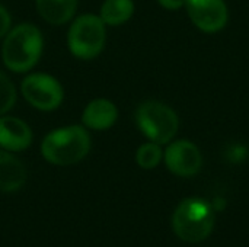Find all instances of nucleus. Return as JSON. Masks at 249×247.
<instances>
[{"mask_svg": "<svg viewBox=\"0 0 249 247\" xmlns=\"http://www.w3.org/2000/svg\"><path fill=\"white\" fill-rule=\"evenodd\" d=\"M32 130L20 118L3 115L0 116V148L19 153L32 144Z\"/></svg>", "mask_w": 249, "mask_h": 247, "instance_id": "1a4fd4ad", "label": "nucleus"}, {"mask_svg": "<svg viewBox=\"0 0 249 247\" xmlns=\"http://www.w3.org/2000/svg\"><path fill=\"white\" fill-rule=\"evenodd\" d=\"M185 9L191 22L206 33L222 31L229 20L225 0H185Z\"/></svg>", "mask_w": 249, "mask_h": 247, "instance_id": "6e6552de", "label": "nucleus"}, {"mask_svg": "<svg viewBox=\"0 0 249 247\" xmlns=\"http://www.w3.org/2000/svg\"><path fill=\"white\" fill-rule=\"evenodd\" d=\"M163 162L171 173L179 178H191L203 167V154L190 140L171 141L163 151Z\"/></svg>", "mask_w": 249, "mask_h": 247, "instance_id": "0eeeda50", "label": "nucleus"}, {"mask_svg": "<svg viewBox=\"0 0 249 247\" xmlns=\"http://www.w3.org/2000/svg\"><path fill=\"white\" fill-rule=\"evenodd\" d=\"M44 51V38L32 23H19L6 33L1 45V60L13 73H28L39 61Z\"/></svg>", "mask_w": 249, "mask_h": 247, "instance_id": "f257e3e1", "label": "nucleus"}, {"mask_svg": "<svg viewBox=\"0 0 249 247\" xmlns=\"http://www.w3.org/2000/svg\"><path fill=\"white\" fill-rule=\"evenodd\" d=\"M216 223L213 207L201 198H187L172 215L175 234L187 243H198L210 236Z\"/></svg>", "mask_w": 249, "mask_h": 247, "instance_id": "7ed1b4c3", "label": "nucleus"}, {"mask_svg": "<svg viewBox=\"0 0 249 247\" xmlns=\"http://www.w3.org/2000/svg\"><path fill=\"white\" fill-rule=\"evenodd\" d=\"M133 0H105L99 9V17L108 26H120L134 15Z\"/></svg>", "mask_w": 249, "mask_h": 247, "instance_id": "ddd939ff", "label": "nucleus"}, {"mask_svg": "<svg viewBox=\"0 0 249 247\" xmlns=\"http://www.w3.org/2000/svg\"><path fill=\"white\" fill-rule=\"evenodd\" d=\"M16 87L7 74L0 71V116L7 115V112L16 103Z\"/></svg>", "mask_w": 249, "mask_h": 247, "instance_id": "2eb2a0df", "label": "nucleus"}, {"mask_svg": "<svg viewBox=\"0 0 249 247\" xmlns=\"http://www.w3.org/2000/svg\"><path fill=\"white\" fill-rule=\"evenodd\" d=\"M162 160H163V151L160 144L158 143L147 141L142 144L136 151V163L139 165V167L144 170H152L158 167Z\"/></svg>", "mask_w": 249, "mask_h": 247, "instance_id": "4468645a", "label": "nucleus"}, {"mask_svg": "<svg viewBox=\"0 0 249 247\" xmlns=\"http://www.w3.org/2000/svg\"><path fill=\"white\" fill-rule=\"evenodd\" d=\"M26 182L25 165L10 151L0 148V192L12 194L23 188Z\"/></svg>", "mask_w": 249, "mask_h": 247, "instance_id": "9b49d317", "label": "nucleus"}, {"mask_svg": "<svg viewBox=\"0 0 249 247\" xmlns=\"http://www.w3.org/2000/svg\"><path fill=\"white\" fill-rule=\"evenodd\" d=\"M92 141L83 125H66L50 131L41 141V156L54 166H73L90 151Z\"/></svg>", "mask_w": 249, "mask_h": 247, "instance_id": "f03ea898", "label": "nucleus"}, {"mask_svg": "<svg viewBox=\"0 0 249 247\" xmlns=\"http://www.w3.org/2000/svg\"><path fill=\"white\" fill-rule=\"evenodd\" d=\"M158 3L168 10H178L185 6V0H158Z\"/></svg>", "mask_w": 249, "mask_h": 247, "instance_id": "f3484780", "label": "nucleus"}, {"mask_svg": "<svg viewBox=\"0 0 249 247\" xmlns=\"http://www.w3.org/2000/svg\"><path fill=\"white\" fill-rule=\"evenodd\" d=\"M118 119L117 105L105 98L90 100L82 112V125L92 131H107Z\"/></svg>", "mask_w": 249, "mask_h": 247, "instance_id": "9d476101", "label": "nucleus"}, {"mask_svg": "<svg viewBox=\"0 0 249 247\" xmlns=\"http://www.w3.org/2000/svg\"><path fill=\"white\" fill-rule=\"evenodd\" d=\"M10 28H12V16L9 10L3 4H0V39L6 36Z\"/></svg>", "mask_w": 249, "mask_h": 247, "instance_id": "dca6fc26", "label": "nucleus"}, {"mask_svg": "<svg viewBox=\"0 0 249 247\" xmlns=\"http://www.w3.org/2000/svg\"><path fill=\"white\" fill-rule=\"evenodd\" d=\"M134 121L140 132L149 141L160 146L169 144L179 130L177 112L169 105L159 100L142 102L136 109Z\"/></svg>", "mask_w": 249, "mask_h": 247, "instance_id": "20e7f679", "label": "nucleus"}, {"mask_svg": "<svg viewBox=\"0 0 249 247\" xmlns=\"http://www.w3.org/2000/svg\"><path fill=\"white\" fill-rule=\"evenodd\" d=\"M107 25L99 15L83 13L77 16L67 31V48L79 60H93L105 48Z\"/></svg>", "mask_w": 249, "mask_h": 247, "instance_id": "39448f33", "label": "nucleus"}, {"mask_svg": "<svg viewBox=\"0 0 249 247\" xmlns=\"http://www.w3.org/2000/svg\"><path fill=\"white\" fill-rule=\"evenodd\" d=\"M23 99L41 112H51L61 106L64 100V89L61 83L51 74L31 73L20 83Z\"/></svg>", "mask_w": 249, "mask_h": 247, "instance_id": "423d86ee", "label": "nucleus"}, {"mask_svg": "<svg viewBox=\"0 0 249 247\" xmlns=\"http://www.w3.org/2000/svg\"><path fill=\"white\" fill-rule=\"evenodd\" d=\"M35 7L47 23L64 25L74 17L77 0H35Z\"/></svg>", "mask_w": 249, "mask_h": 247, "instance_id": "f8f14e48", "label": "nucleus"}]
</instances>
